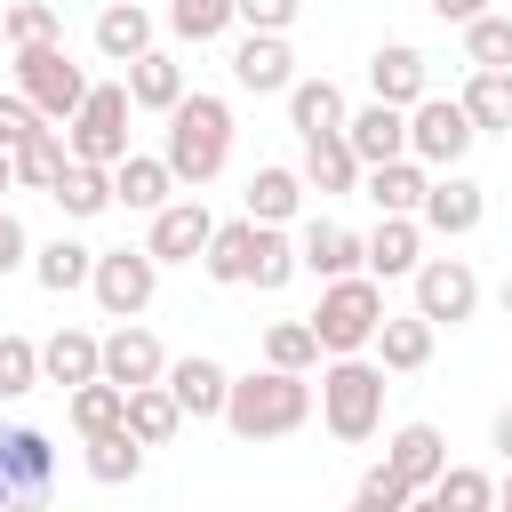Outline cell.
<instances>
[{"instance_id":"5","label":"cell","mask_w":512,"mask_h":512,"mask_svg":"<svg viewBox=\"0 0 512 512\" xmlns=\"http://www.w3.org/2000/svg\"><path fill=\"white\" fill-rule=\"evenodd\" d=\"M128 80H88V96H80V112L64 120V152L72 160H96V168H112V160H128Z\"/></svg>"},{"instance_id":"37","label":"cell","mask_w":512,"mask_h":512,"mask_svg":"<svg viewBox=\"0 0 512 512\" xmlns=\"http://www.w3.org/2000/svg\"><path fill=\"white\" fill-rule=\"evenodd\" d=\"M88 272H96V248H80V240H48V248H32V280H40L48 296L88 288Z\"/></svg>"},{"instance_id":"23","label":"cell","mask_w":512,"mask_h":512,"mask_svg":"<svg viewBox=\"0 0 512 512\" xmlns=\"http://www.w3.org/2000/svg\"><path fill=\"white\" fill-rule=\"evenodd\" d=\"M360 264H368L376 280H408V272L424 264V224H416V216H384V224L360 240Z\"/></svg>"},{"instance_id":"12","label":"cell","mask_w":512,"mask_h":512,"mask_svg":"<svg viewBox=\"0 0 512 512\" xmlns=\"http://www.w3.org/2000/svg\"><path fill=\"white\" fill-rule=\"evenodd\" d=\"M208 232H216V216L200 208V192H176V200H160V208H152V232H144V248H152L160 264H200Z\"/></svg>"},{"instance_id":"48","label":"cell","mask_w":512,"mask_h":512,"mask_svg":"<svg viewBox=\"0 0 512 512\" xmlns=\"http://www.w3.org/2000/svg\"><path fill=\"white\" fill-rule=\"evenodd\" d=\"M24 264H32V232L0 208V280H8V272H24Z\"/></svg>"},{"instance_id":"22","label":"cell","mask_w":512,"mask_h":512,"mask_svg":"<svg viewBox=\"0 0 512 512\" xmlns=\"http://www.w3.org/2000/svg\"><path fill=\"white\" fill-rule=\"evenodd\" d=\"M296 264H304L312 280H344V272H368V264H360V232H352V224H328V216H312V224L296 232Z\"/></svg>"},{"instance_id":"44","label":"cell","mask_w":512,"mask_h":512,"mask_svg":"<svg viewBox=\"0 0 512 512\" xmlns=\"http://www.w3.org/2000/svg\"><path fill=\"white\" fill-rule=\"evenodd\" d=\"M40 384V344L32 336H0V400H24Z\"/></svg>"},{"instance_id":"38","label":"cell","mask_w":512,"mask_h":512,"mask_svg":"<svg viewBox=\"0 0 512 512\" xmlns=\"http://www.w3.org/2000/svg\"><path fill=\"white\" fill-rule=\"evenodd\" d=\"M304 264H296V240H288V224H256V256H248V288H288Z\"/></svg>"},{"instance_id":"39","label":"cell","mask_w":512,"mask_h":512,"mask_svg":"<svg viewBox=\"0 0 512 512\" xmlns=\"http://www.w3.org/2000/svg\"><path fill=\"white\" fill-rule=\"evenodd\" d=\"M264 360H272V368H296V376H312L328 352H320L312 320H272V328H264Z\"/></svg>"},{"instance_id":"10","label":"cell","mask_w":512,"mask_h":512,"mask_svg":"<svg viewBox=\"0 0 512 512\" xmlns=\"http://www.w3.org/2000/svg\"><path fill=\"white\" fill-rule=\"evenodd\" d=\"M480 216H488V192H480L464 168H432L416 224H424V232H440V240H464V232H480Z\"/></svg>"},{"instance_id":"14","label":"cell","mask_w":512,"mask_h":512,"mask_svg":"<svg viewBox=\"0 0 512 512\" xmlns=\"http://www.w3.org/2000/svg\"><path fill=\"white\" fill-rule=\"evenodd\" d=\"M432 344H440V328H432L424 312H384L376 336H368V352L384 360V376H416V368H432Z\"/></svg>"},{"instance_id":"9","label":"cell","mask_w":512,"mask_h":512,"mask_svg":"<svg viewBox=\"0 0 512 512\" xmlns=\"http://www.w3.org/2000/svg\"><path fill=\"white\" fill-rule=\"evenodd\" d=\"M408 288H416V312H424L432 328H464V320L480 312V272H472L464 256H424V264L408 272Z\"/></svg>"},{"instance_id":"47","label":"cell","mask_w":512,"mask_h":512,"mask_svg":"<svg viewBox=\"0 0 512 512\" xmlns=\"http://www.w3.org/2000/svg\"><path fill=\"white\" fill-rule=\"evenodd\" d=\"M32 128H40V112H32V104H24L16 88H8V96H0V152H16V144H24Z\"/></svg>"},{"instance_id":"19","label":"cell","mask_w":512,"mask_h":512,"mask_svg":"<svg viewBox=\"0 0 512 512\" xmlns=\"http://www.w3.org/2000/svg\"><path fill=\"white\" fill-rule=\"evenodd\" d=\"M0 456H8V480H16V504H40L56 488V448L40 424H8L0 432Z\"/></svg>"},{"instance_id":"1","label":"cell","mask_w":512,"mask_h":512,"mask_svg":"<svg viewBox=\"0 0 512 512\" xmlns=\"http://www.w3.org/2000/svg\"><path fill=\"white\" fill-rule=\"evenodd\" d=\"M160 120H168V128H160V160H168V176H176L184 192L216 184L224 160H232V104L208 96V88H184Z\"/></svg>"},{"instance_id":"24","label":"cell","mask_w":512,"mask_h":512,"mask_svg":"<svg viewBox=\"0 0 512 512\" xmlns=\"http://www.w3.org/2000/svg\"><path fill=\"white\" fill-rule=\"evenodd\" d=\"M88 376H104V336H88V328H56L48 344H40V384H88Z\"/></svg>"},{"instance_id":"42","label":"cell","mask_w":512,"mask_h":512,"mask_svg":"<svg viewBox=\"0 0 512 512\" xmlns=\"http://www.w3.org/2000/svg\"><path fill=\"white\" fill-rule=\"evenodd\" d=\"M464 64H504L512 72V16L504 8H480L464 24Z\"/></svg>"},{"instance_id":"43","label":"cell","mask_w":512,"mask_h":512,"mask_svg":"<svg viewBox=\"0 0 512 512\" xmlns=\"http://www.w3.org/2000/svg\"><path fill=\"white\" fill-rule=\"evenodd\" d=\"M168 32L176 40H224L232 32V0H168Z\"/></svg>"},{"instance_id":"54","label":"cell","mask_w":512,"mask_h":512,"mask_svg":"<svg viewBox=\"0 0 512 512\" xmlns=\"http://www.w3.org/2000/svg\"><path fill=\"white\" fill-rule=\"evenodd\" d=\"M8 184H16V168H8V152H0V192H8Z\"/></svg>"},{"instance_id":"53","label":"cell","mask_w":512,"mask_h":512,"mask_svg":"<svg viewBox=\"0 0 512 512\" xmlns=\"http://www.w3.org/2000/svg\"><path fill=\"white\" fill-rule=\"evenodd\" d=\"M496 296H504V320H512V272H504V288H496Z\"/></svg>"},{"instance_id":"49","label":"cell","mask_w":512,"mask_h":512,"mask_svg":"<svg viewBox=\"0 0 512 512\" xmlns=\"http://www.w3.org/2000/svg\"><path fill=\"white\" fill-rule=\"evenodd\" d=\"M424 8H432V16H440V24H472V16H480V8H488V0H424Z\"/></svg>"},{"instance_id":"20","label":"cell","mask_w":512,"mask_h":512,"mask_svg":"<svg viewBox=\"0 0 512 512\" xmlns=\"http://www.w3.org/2000/svg\"><path fill=\"white\" fill-rule=\"evenodd\" d=\"M296 176H304V192H328V200H344V192H360V152L344 144V128H328V136H304V160H296Z\"/></svg>"},{"instance_id":"7","label":"cell","mask_w":512,"mask_h":512,"mask_svg":"<svg viewBox=\"0 0 512 512\" xmlns=\"http://www.w3.org/2000/svg\"><path fill=\"white\" fill-rule=\"evenodd\" d=\"M472 144H480V128L464 120L456 96H432V88H424V96L408 104V152H416L424 168H464Z\"/></svg>"},{"instance_id":"30","label":"cell","mask_w":512,"mask_h":512,"mask_svg":"<svg viewBox=\"0 0 512 512\" xmlns=\"http://www.w3.org/2000/svg\"><path fill=\"white\" fill-rule=\"evenodd\" d=\"M176 96H184V64H176L168 48L128 56V104H136V112H168Z\"/></svg>"},{"instance_id":"27","label":"cell","mask_w":512,"mask_h":512,"mask_svg":"<svg viewBox=\"0 0 512 512\" xmlns=\"http://www.w3.org/2000/svg\"><path fill=\"white\" fill-rule=\"evenodd\" d=\"M152 48V8L144 0H104L96 8V56L104 64H128V56H144Z\"/></svg>"},{"instance_id":"50","label":"cell","mask_w":512,"mask_h":512,"mask_svg":"<svg viewBox=\"0 0 512 512\" xmlns=\"http://www.w3.org/2000/svg\"><path fill=\"white\" fill-rule=\"evenodd\" d=\"M488 448H496V456H504V464H512V400H504V408H496V424H488Z\"/></svg>"},{"instance_id":"11","label":"cell","mask_w":512,"mask_h":512,"mask_svg":"<svg viewBox=\"0 0 512 512\" xmlns=\"http://www.w3.org/2000/svg\"><path fill=\"white\" fill-rule=\"evenodd\" d=\"M288 80H296L288 32H248L240 24V40H232V88L240 96H288Z\"/></svg>"},{"instance_id":"41","label":"cell","mask_w":512,"mask_h":512,"mask_svg":"<svg viewBox=\"0 0 512 512\" xmlns=\"http://www.w3.org/2000/svg\"><path fill=\"white\" fill-rule=\"evenodd\" d=\"M0 40H8V48L64 40V16H56V0H8V8H0Z\"/></svg>"},{"instance_id":"32","label":"cell","mask_w":512,"mask_h":512,"mask_svg":"<svg viewBox=\"0 0 512 512\" xmlns=\"http://www.w3.org/2000/svg\"><path fill=\"white\" fill-rule=\"evenodd\" d=\"M48 200H56L72 224H88V216L112 208V168H96V160H64V176L48 184Z\"/></svg>"},{"instance_id":"25","label":"cell","mask_w":512,"mask_h":512,"mask_svg":"<svg viewBox=\"0 0 512 512\" xmlns=\"http://www.w3.org/2000/svg\"><path fill=\"white\" fill-rule=\"evenodd\" d=\"M384 464L424 496L432 480H440V464H448V440H440V424H400L392 440H384Z\"/></svg>"},{"instance_id":"16","label":"cell","mask_w":512,"mask_h":512,"mask_svg":"<svg viewBox=\"0 0 512 512\" xmlns=\"http://www.w3.org/2000/svg\"><path fill=\"white\" fill-rule=\"evenodd\" d=\"M344 144L360 152V168L400 160V152H408V112H400V104H384V96H368L360 112H344Z\"/></svg>"},{"instance_id":"4","label":"cell","mask_w":512,"mask_h":512,"mask_svg":"<svg viewBox=\"0 0 512 512\" xmlns=\"http://www.w3.org/2000/svg\"><path fill=\"white\" fill-rule=\"evenodd\" d=\"M320 352H368L376 320H384V280L376 272H344V280H320V304L304 312Z\"/></svg>"},{"instance_id":"51","label":"cell","mask_w":512,"mask_h":512,"mask_svg":"<svg viewBox=\"0 0 512 512\" xmlns=\"http://www.w3.org/2000/svg\"><path fill=\"white\" fill-rule=\"evenodd\" d=\"M0 504H16V480H8V456H0Z\"/></svg>"},{"instance_id":"40","label":"cell","mask_w":512,"mask_h":512,"mask_svg":"<svg viewBox=\"0 0 512 512\" xmlns=\"http://www.w3.org/2000/svg\"><path fill=\"white\" fill-rule=\"evenodd\" d=\"M424 496H432L440 512H488V504H496V480L472 472V464H440V480H432Z\"/></svg>"},{"instance_id":"21","label":"cell","mask_w":512,"mask_h":512,"mask_svg":"<svg viewBox=\"0 0 512 512\" xmlns=\"http://www.w3.org/2000/svg\"><path fill=\"white\" fill-rule=\"evenodd\" d=\"M184 184L168 176V160L160 152H128V160H112V208H128V216H152L160 200H176Z\"/></svg>"},{"instance_id":"33","label":"cell","mask_w":512,"mask_h":512,"mask_svg":"<svg viewBox=\"0 0 512 512\" xmlns=\"http://www.w3.org/2000/svg\"><path fill=\"white\" fill-rule=\"evenodd\" d=\"M80 448H88V480H96V488H128V480L144 472V440H136L128 424H112V432H88Z\"/></svg>"},{"instance_id":"31","label":"cell","mask_w":512,"mask_h":512,"mask_svg":"<svg viewBox=\"0 0 512 512\" xmlns=\"http://www.w3.org/2000/svg\"><path fill=\"white\" fill-rule=\"evenodd\" d=\"M344 88L320 72V80H288V128L296 136H328V128H344Z\"/></svg>"},{"instance_id":"35","label":"cell","mask_w":512,"mask_h":512,"mask_svg":"<svg viewBox=\"0 0 512 512\" xmlns=\"http://www.w3.org/2000/svg\"><path fill=\"white\" fill-rule=\"evenodd\" d=\"M120 424H128V432H136L144 448H168V440L184 432V408H176V392H168V384H136V392H128V416H120Z\"/></svg>"},{"instance_id":"26","label":"cell","mask_w":512,"mask_h":512,"mask_svg":"<svg viewBox=\"0 0 512 512\" xmlns=\"http://www.w3.org/2000/svg\"><path fill=\"white\" fill-rule=\"evenodd\" d=\"M456 104H464V120L480 136H512V72L504 64H472V80L456 88Z\"/></svg>"},{"instance_id":"6","label":"cell","mask_w":512,"mask_h":512,"mask_svg":"<svg viewBox=\"0 0 512 512\" xmlns=\"http://www.w3.org/2000/svg\"><path fill=\"white\" fill-rule=\"evenodd\" d=\"M16 96L40 112V120H72L80 112V96H88V72L64 56V40H32V48H16Z\"/></svg>"},{"instance_id":"29","label":"cell","mask_w":512,"mask_h":512,"mask_svg":"<svg viewBox=\"0 0 512 512\" xmlns=\"http://www.w3.org/2000/svg\"><path fill=\"white\" fill-rule=\"evenodd\" d=\"M248 256H256V216H232V224H216V232H208L200 272H208L216 288H248Z\"/></svg>"},{"instance_id":"45","label":"cell","mask_w":512,"mask_h":512,"mask_svg":"<svg viewBox=\"0 0 512 512\" xmlns=\"http://www.w3.org/2000/svg\"><path fill=\"white\" fill-rule=\"evenodd\" d=\"M352 504H360V512H400V504H416V488H408L392 464H368L360 488H352Z\"/></svg>"},{"instance_id":"2","label":"cell","mask_w":512,"mask_h":512,"mask_svg":"<svg viewBox=\"0 0 512 512\" xmlns=\"http://www.w3.org/2000/svg\"><path fill=\"white\" fill-rule=\"evenodd\" d=\"M224 424H232V440H288V432H304L312 424V376H296V368H248V376H232V392H224Z\"/></svg>"},{"instance_id":"36","label":"cell","mask_w":512,"mask_h":512,"mask_svg":"<svg viewBox=\"0 0 512 512\" xmlns=\"http://www.w3.org/2000/svg\"><path fill=\"white\" fill-rule=\"evenodd\" d=\"M64 416H72V432L88 440V432H112L120 416H128V392L112 384V376H88V384H72L64 392Z\"/></svg>"},{"instance_id":"15","label":"cell","mask_w":512,"mask_h":512,"mask_svg":"<svg viewBox=\"0 0 512 512\" xmlns=\"http://www.w3.org/2000/svg\"><path fill=\"white\" fill-rule=\"evenodd\" d=\"M424 88H432V56H424V48L384 40V48L368 56V96H384V104H400V112H408Z\"/></svg>"},{"instance_id":"52","label":"cell","mask_w":512,"mask_h":512,"mask_svg":"<svg viewBox=\"0 0 512 512\" xmlns=\"http://www.w3.org/2000/svg\"><path fill=\"white\" fill-rule=\"evenodd\" d=\"M496 504H512V464H504V480H496Z\"/></svg>"},{"instance_id":"3","label":"cell","mask_w":512,"mask_h":512,"mask_svg":"<svg viewBox=\"0 0 512 512\" xmlns=\"http://www.w3.org/2000/svg\"><path fill=\"white\" fill-rule=\"evenodd\" d=\"M384 360H368V352H328V368H320V424L344 440V448H360V440H376L384 432Z\"/></svg>"},{"instance_id":"8","label":"cell","mask_w":512,"mask_h":512,"mask_svg":"<svg viewBox=\"0 0 512 512\" xmlns=\"http://www.w3.org/2000/svg\"><path fill=\"white\" fill-rule=\"evenodd\" d=\"M88 296L104 304V320H136L160 296V256L152 248H104L96 272H88Z\"/></svg>"},{"instance_id":"34","label":"cell","mask_w":512,"mask_h":512,"mask_svg":"<svg viewBox=\"0 0 512 512\" xmlns=\"http://www.w3.org/2000/svg\"><path fill=\"white\" fill-rule=\"evenodd\" d=\"M64 160H72V152H64V128H56V120H40V128L8 152V168H16V184H24V192H48V184L64 176Z\"/></svg>"},{"instance_id":"18","label":"cell","mask_w":512,"mask_h":512,"mask_svg":"<svg viewBox=\"0 0 512 512\" xmlns=\"http://www.w3.org/2000/svg\"><path fill=\"white\" fill-rule=\"evenodd\" d=\"M160 368H168V352H160V336H152L144 320H120V328L104 336V376H112L120 392H136V384H160Z\"/></svg>"},{"instance_id":"28","label":"cell","mask_w":512,"mask_h":512,"mask_svg":"<svg viewBox=\"0 0 512 512\" xmlns=\"http://www.w3.org/2000/svg\"><path fill=\"white\" fill-rule=\"evenodd\" d=\"M296 208H304V176L296 168H256L248 176V192H240V216H256V224H296Z\"/></svg>"},{"instance_id":"17","label":"cell","mask_w":512,"mask_h":512,"mask_svg":"<svg viewBox=\"0 0 512 512\" xmlns=\"http://www.w3.org/2000/svg\"><path fill=\"white\" fill-rule=\"evenodd\" d=\"M424 184H432V168H424L416 152L360 168V200H376V216H416V208H424Z\"/></svg>"},{"instance_id":"46","label":"cell","mask_w":512,"mask_h":512,"mask_svg":"<svg viewBox=\"0 0 512 512\" xmlns=\"http://www.w3.org/2000/svg\"><path fill=\"white\" fill-rule=\"evenodd\" d=\"M304 16V0H232V24H248V32H288Z\"/></svg>"},{"instance_id":"13","label":"cell","mask_w":512,"mask_h":512,"mask_svg":"<svg viewBox=\"0 0 512 512\" xmlns=\"http://www.w3.org/2000/svg\"><path fill=\"white\" fill-rule=\"evenodd\" d=\"M160 384L176 392L184 424H224V392H232V368H224V360L184 352V360H168V368H160Z\"/></svg>"}]
</instances>
